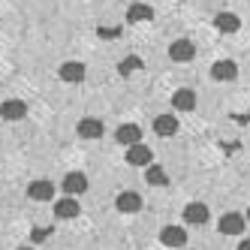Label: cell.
Masks as SVG:
<instances>
[{
	"label": "cell",
	"mask_w": 250,
	"mask_h": 250,
	"mask_svg": "<svg viewBox=\"0 0 250 250\" xmlns=\"http://www.w3.org/2000/svg\"><path fill=\"white\" fill-rule=\"evenodd\" d=\"M105 127H103V121L100 118H82L79 121V136L82 139H103Z\"/></svg>",
	"instance_id": "cell-5"
},
{
	"label": "cell",
	"mask_w": 250,
	"mask_h": 250,
	"mask_svg": "<svg viewBox=\"0 0 250 250\" xmlns=\"http://www.w3.org/2000/svg\"><path fill=\"white\" fill-rule=\"evenodd\" d=\"M19 250H33V247H19Z\"/></svg>",
	"instance_id": "cell-24"
},
{
	"label": "cell",
	"mask_w": 250,
	"mask_h": 250,
	"mask_svg": "<svg viewBox=\"0 0 250 250\" xmlns=\"http://www.w3.org/2000/svg\"><path fill=\"white\" fill-rule=\"evenodd\" d=\"M220 232L223 235H241L244 232V214H238V211L223 214L220 217Z\"/></svg>",
	"instance_id": "cell-2"
},
{
	"label": "cell",
	"mask_w": 250,
	"mask_h": 250,
	"mask_svg": "<svg viewBox=\"0 0 250 250\" xmlns=\"http://www.w3.org/2000/svg\"><path fill=\"white\" fill-rule=\"evenodd\" d=\"M238 250H250V238H244V241L238 244Z\"/></svg>",
	"instance_id": "cell-23"
},
{
	"label": "cell",
	"mask_w": 250,
	"mask_h": 250,
	"mask_svg": "<svg viewBox=\"0 0 250 250\" xmlns=\"http://www.w3.org/2000/svg\"><path fill=\"white\" fill-rule=\"evenodd\" d=\"M184 220H187V223H205V220H208V205H202V202L184 205Z\"/></svg>",
	"instance_id": "cell-15"
},
{
	"label": "cell",
	"mask_w": 250,
	"mask_h": 250,
	"mask_svg": "<svg viewBox=\"0 0 250 250\" xmlns=\"http://www.w3.org/2000/svg\"><path fill=\"white\" fill-rule=\"evenodd\" d=\"M115 208H118L121 214H136V211L142 208V196L127 190V193H121L118 199H115Z\"/></svg>",
	"instance_id": "cell-9"
},
{
	"label": "cell",
	"mask_w": 250,
	"mask_h": 250,
	"mask_svg": "<svg viewBox=\"0 0 250 250\" xmlns=\"http://www.w3.org/2000/svg\"><path fill=\"white\" fill-rule=\"evenodd\" d=\"M24 115H27V103H21V100H6L0 105V118L3 121H21Z\"/></svg>",
	"instance_id": "cell-6"
},
{
	"label": "cell",
	"mask_w": 250,
	"mask_h": 250,
	"mask_svg": "<svg viewBox=\"0 0 250 250\" xmlns=\"http://www.w3.org/2000/svg\"><path fill=\"white\" fill-rule=\"evenodd\" d=\"M118 33H121L118 27H97V37H103V40H115Z\"/></svg>",
	"instance_id": "cell-22"
},
{
	"label": "cell",
	"mask_w": 250,
	"mask_h": 250,
	"mask_svg": "<svg viewBox=\"0 0 250 250\" xmlns=\"http://www.w3.org/2000/svg\"><path fill=\"white\" fill-rule=\"evenodd\" d=\"M247 220H250V208H247Z\"/></svg>",
	"instance_id": "cell-25"
},
{
	"label": "cell",
	"mask_w": 250,
	"mask_h": 250,
	"mask_svg": "<svg viewBox=\"0 0 250 250\" xmlns=\"http://www.w3.org/2000/svg\"><path fill=\"white\" fill-rule=\"evenodd\" d=\"M160 241L166 247H184L187 244V232L181 226H163L160 229Z\"/></svg>",
	"instance_id": "cell-4"
},
{
	"label": "cell",
	"mask_w": 250,
	"mask_h": 250,
	"mask_svg": "<svg viewBox=\"0 0 250 250\" xmlns=\"http://www.w3.org/2000/svg\"><path fill=\"white\" fill-rule=\"evenodd\" d=\"M118 69H121V76H130V73H136V69H142V58H136V55L124 58V61L118 63Z\"/></svg>",
	"instance_id": "cell-20"
},
{
	"label": "cell",
	"mask_w": 250,
	"mask_h": 250,
	"mask_svg": "<svg viewBox=\"0 0 250 250\" xmlns=\"http://www.w3.org/2000/svg\"><path fill=\"white\" fill-rule=\"evenodd\" d=\"M193 55H196V45L190 40H175L169 45V58L175 63H187V61H193Z\"/></svg>",
	"instance_id": "cell-1"
},
{
	"label": "cell",
	"mask_w": 250,
	"mask_h": 250,
	"mask_svg": "<svg viewBox=\"0 0 250 250\" xmlns=\"http://www.w3.org/2000/svg\"><path fill=\"white\" fill-rule=\"evenodd\" d=\"M154 133H157V136H175V133H178V118L160 115V118L154 121Z\"/></svg>",
	"instance_id": "cell-16"
},
{
	"label": "cell",
	"mask_w": 250,
	"mask_h": 250,
	"mask_svg": "<svg viewBox=\"0 0 250 250\" xmlns=\"http://www.w3.org/2000/svg\"><path fill=\"white\" fill-rule=\"evenodd\" d=\"M214 24H217V30H223V33H235L241 27V21H238L235 12H220L217 19H214Z\"/></svg>",
	"instance_id": "cell-17"
},
{
	"label": "cell",
	"mask_w": 250,
	"mask_h": 250,
	"mask_svg": "<svg viewBox=\"0 0 250 250\" xmlns=\"http://www.w3.org/2000/svg\"><path fill=\"white\" fill-rule=\"evenodd\" d=\"M211 76L217 79V82H232V79L238 76V66L232 63V61H217V63L211 66Z\"/></svg>",
	"instance_id": "cell-13"
},
{
	"label": "cell",
	"mask_w": 250,
	"mask_h": 250,
	"mask_svg": "<svg viewBox=\"0 0 250 250\" xmlns=\"http://www.w3.org/2000/svg\"><path fill=\"white\" fill-rule=\"evenodd\" d=\"M48 235H51V229H48V226H40V229H33V232H30V241H37V244H40V241H45Z\"/></svg>",
	"instance_id": "cell-21"
},
{
	"label": "cell",
	"mask_w": 250,
	"mask_h": 250,
	"mask_svg": "<svg viewBox=\"0 0 250 250\" xmlns=\"http://www.w3.org/2000/svg\"><path fill=\"white\" fill-rule=\"evenodd\" d=\"M127 163L130 166H151V148L148 145H130L127 148Z\"/></svg>",
	"instance_id": "cell-8"
},
{
	"label": "cell",
	"mask_w": 250,
	"mask_h": 250,
	"mask_svg": "<svg viewBox=\"0 0 250 250\" xmlns=\"http://www.w3.org/2000/svg\"><path fill=\"white\" fill-rule=\"evenodd\" d=\"M151 19H154V9L145 6V3H133V6L127 9V21H133V24H139V21H151Z\"/></svg>",
	"instance_id": "cell-18"
},
{
	"label": "cell",
	"mask_w": 250,
	"mask_h": 250,
	"mask_svg": "<svg viewBox=\"0 0 250 250\" xmlns=\"http://www.w3.org/2000/svg\"><path fill=\"white\" fill-rule=\"evenodd\" d=\"M84 190H87V175H82V172H66L63 175V193L66 196H79Z\"/></svg>",
	"instance_id": "cell-3"
},
{
	"label": "cell",
	"mask_w": 250,
	"mask_h": 250,
	"mask_svg": "<svg viewBox=\"0 0 250 250\" xmlns=\"http://www.w3.org/2000/svg\"><path fill=\"white\" fill-rule=\"evenodd\" d=\"M61 79L63 82H82L84 79V63H79V61H66L63 66H61Z\"/></svg>",
	"instance_id": "cell-14"
},
{
	"label": "cell",
	"mask_w": 250,
	"mask_h": 250,
	"mask_svg": "<svg viewBox=\"0 0 250 250\" xmlns=\"http://www.w3.org/2000/svg\"><path fill=\"white\" fill-rule=\"evenodd\" d=\"M55 214L61 220H73V217H79L82 214V208H79V202L73 199V196H66V199H58L55 202Z\"/></svg>",
	"instance_id": "cell-11"
},
{
	"label": "cell",
	"mask_w": 250,
	"mask_h": 250,
	"mask_svg": "<svg viewBox=\"0 0 250 250\" xmlns=\"http://www.w3.org/2000/svg\"><path fill=\"white\" fill-rule=\"evenodd\" d=\"M27 196L37 199V202H48V199H55V184L51 181H33L27 187Z\"/></svg>",
	"instance_id": "cell-10"
},
{
	"label": "cell",
	"mask_w": 250,
	"mask_h": 250,
	"mask_svg": "<svg viewBox=\"0 0 250 250\" xmlns=\"http://www.w3.org/2000/svg\"><path fill=\"white\" fill-rule=\"evenodd\" d=\"M172 105H175V112H193L196 109V94L190 87H181V91H175Z\"/></svg>",
	"instance_id": "cell-12"
},
{
	"label": "cell",
	"mask_w": 250,
	"mask_h": 250,
	"mask_svg": "<svg viewBox=\"0 0 250 250\" xmlns=\"http://www.w3.org/2000/svg\"><path fill=\"white\" fill-rule=\"evenodd\" d=\"M115 139L121 142V145H139V142H142V130L136 127V124H121V127L115 130Z\"/></svg>",
	"instance_id": "cell-7"
},
{
	"label": "cell",
	"mask_w": 250,
	"mask_h": 250,
	"mask_svg": "<svg viewBox=\"0 0 250 250\" xmlns=\"http://www.w3.org/2000/svg\"><path fill=\"white\" fill-rule=\"evenodd\" d=\"M145 181H148V184H154V187H163V184L169 181V175H166V169H163V166H154V163H151V166L145 169Z\"/></svg>",
	"instance_id": "cell-19"
}]
</instances>
